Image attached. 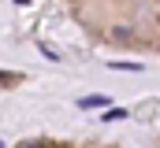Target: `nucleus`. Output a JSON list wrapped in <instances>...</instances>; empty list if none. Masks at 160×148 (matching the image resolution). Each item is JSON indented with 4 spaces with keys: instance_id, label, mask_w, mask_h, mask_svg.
Listing matches in <instances>:
<instances>
[{
    "instance_id": "obj_1",
    "label": "nucleus",
    "mask_w": 160,
    "mask_h": 148,
    "mask_svg": "<svg viewBox=\"0 0 160 148\" xmlns=\"http://www.w3.org/2000/svg\"><path fill=\"white\" fill-rule=\"evenodd\" d=\"M104 104H112V96L93 93V96H82V100H78V108H86V111H97V108H104Z\"/></svg>"
},
{
    "instance_id": "obj_2",
    "label": "nucleus",
    "mask_w": 160,
    "mask_h": 148,
    "mask_svg": "<svg viewBox=\"0 0 160 148\" xmlns=\"http://www.w3.org/2000/svg\"><path fill=\"white\" fill-rule=\"evenodd\" d=\"M112 67H116V71H142V63H123V59H116Z\"/></svg>"
},
{
    "instance_id": "obj_3",
    "label": "nucleus",
    "mask_w": 160,
    "mask_h": 148,
    "mask_svg": "<svg viewBox=\"0 0 160 148\" xmlns=\"http://www.w3.org/2000/svg\"><path fill=\"white\" fill-rule=\"evenodd\" d=\"M15 148H45V145H34V141H22V145H15Z\"/></svg>"
}]
</instances>
